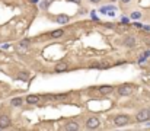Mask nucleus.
<instances>
[{
  "label": "nucleus",
  "instance_id": "9d476101",
  "mask_svg": "<svg viewBox=\"0 0 150 131\" xmlns=\"http://www.w3.org/2000/svg\"><path fill=\"white\" fill-rule=\"evenodd\" d=\"M69 70V66L66 63H58L55 64V72L57 73H63V72H67Z\"/></svg>",
  "mask_w": 150,
  "mask_h": 131
},
{
  "label": "nucleus",
  "instance_id": "5701e85b",
  "mask_svg": "<svg viewBox=\"0 0 150 131\" xmlns=\"http://www.w3.org/2000/svg\"><path fill=\"white\" fill-rule=\"evenodd\" d=\"M89 2H92V3H99L101 0H89Z\"/></svg>",
  "mask_w": 150,
  "mask_h": 131
},
{
  "label": "nucleus",
  "instance_id": "6e6552de",
  "mask_svg": "<svg viewBox=\"0 0 150 131\" xmlns=\"http://www.w3.org/2000/svg\"><path fill=\"white\" fill-rule=\"evenodd\" d=\"M10 125V118L7 115H0V128H7Z\"/></svg>",
  "mask_w": 150,
  "mask_h": 131
},
{
  "label": "nucleus",
  "instance_id": "2eb2a0df",
  "mask_svg": "<svg viewBox=\"0 0 150 131\" xmlns=\"http://www.w3.org/2000/svg\"><path fill=\"white\" fill-rule=\"evenodd\" d=\"M50 2H51V0H42V2L39 3V7H41V9H48Z\"/></svg>",
  "mask_w": 150,
  "mask_h": 131
},
{
  "label": "nucleus",
  "instance_id": "aec40b11",
  "mask_svg": "<svg viewBox=\"0 0 150 131\" xmlns=\"http://www.w3.org/2000/svg\"><path fill=\"white\" fill-rule=\"evenodd\" d=\"M130 2H131V0H121L122 5H127V3H130Z\"/></svg>",
  "mask_w": 150,
  "mask_h": 131
},
{
  "label": "nucleus",
  "instance_id": "7ed1b4c3",
  "mask_svg": "<svg viewBox=\"0 0 150 131\" xmlns=\"http://www.w3.org/2000/svg\"><path fill=\"white\" fill-rule=\"evenodd\" d=\"M101 125V121L98 117H91L86 120V124H84V127H86L88 130H96L98 127Z\"/></svg>",
  "mask_w": 150,
  "mask_h": 131
},
{
  "label": "nucleus",
  "instance_id": "393cba45",
  "mask_svg": "<svg viewBox=\"0 0 150 131\" xmlns=\"http://www.w3.org/2000/svg\"><path fill=\"white\" fill-rule=\"evenodd\" d=\"M149 111H150V109H149Z\"/></svg>",
  "mask_w": 150,
  "mask_h": 131
},
{
  "label": "nucleus",
  "instance_id": "f3484780",
  "mask_svg": "<svg viewBox=\"0 0 150 131\" xmlns=\"http://www.w3.org/2000/svg\"><path fill=\"white\" fill-rule=\"evenodd\" d=\"M19 79L26 80V79H28V74H26V73H19Z\"/></svg>",
  "mask_w": 150,
  "mask_h": 131
},
{
  "label": "nucleus",
  "instance_id": "1a4fd4ad",
  "mask_svg": "<svg viewBox=\"0 0 150 131\" xmlns=\"http://www.w3.org/2000/svg\"><path fill=\"white\" fill-rule=\"evenodd\" d=\"M98 90H99L102 95H108V93H111V92L114 90V87L109 86V84H103V86H99V87H98Z\"/></svg>",
  "mask_w": 150,
  "mask_h": 131
},
{
  "label": "nucleus",
  "instance_id": "0eeeda50",
  "mask_svg": "<svg viewBox=\"0 0 150 131\" xmlns=\"http://www.w3.org/2000/svg\"><path fill=\"white\" fill-rule=\"evenodd\" d=\"M64 130H67V131H79L80 130V125H79V122L70 121V122H67L66 125H64Z\"/></svg>",
  "mask_w": 150,
  "mask_h": 131
},
{
  "label": "nucleus",
  "instance_id": "f8f14e48",
  "mask_svg": "<svg viewBox=\"0 0 150 131\" xmlns=\"http://www.w3.org/2000/svg\"><path fill=\"white\" fill-rule=\"evenodd\" d=\"M39 99H41V98H39L38 95H28V96H26V102H28V103H38Z\"/></svg>",
  "mask_w": 150,
  "mask_h": 131
},
{
  "label": "nucleus",
  "instance_id": "b1692460",
  "mask_svg": "<svg viewBox=\"0 0 150 131\" xmlns=\"http://www.w3.org/2000/svg\"><path fill=\"white\" fill-rule=\"evenodd\" d=\"M112 2H115V0H112Z\"/></svg>",
  "mask_w": 150,
  "mask_h": 131
},
{
  "label": "nucleus",
  "instance_id": "4468645a",
  "mask_svg": "<svg viewBox=\"0 0 150 131\" xmlns=\"http://www.w3.org/2000/svg\"><path fill=\"white\" fill-rule=\"evenodd\" d=\"M63 34H64V32H63L61 29H57V31H53V32H51V36H53V38H60Z\"/></svg>",
  "mask_w": 150,
  "mask_h": 131
},
{
  "label": "nucleus",
  "instance_id": "a211bd4d",
  "mask_svg": "<svg viewBox=\"0 0 150 131\" xmlns=\"http://www.w3.org/2000/svg\"><path fill=\"white\" fill-rule=\"evenodd\" d=\"M121 22H122V24H128V22H130V19H128V18H122Z\"/></svg>",
  "mask_w": 150,
  "mask_h": 131
},
{
  "label": "nucleus",
  "instance_id": "6ab92c4d",
  "mask_svg": "<svg viewBox=\"0 0 150 131\" xmlns=\"http://www.w3.org/2000/svg\"><path fill=\"white\" fill-rule=\"evenodd\" d=\"M143 55H144V58H149V57H150V50H149V51H144Z\"/></svg>",
  "mask_w": 150,
  "mask_h": 131
},
{
  "label": "nucleus",
  "instance_id": "9b49d317",
  "mask_svg": "<svg viewBox=\"0 0 150 131\" xmlns=\"http://www.w3.org/2000/svg\"><path fill=\"white\" fill-rule=\"evenodd\" d=\"M29 45H31L29 39H22V41L19 42V45H18V50H19V51H24V50H25V48H28Z\"/></svg>",
  "mask_w": 150,
  "mask_h": 131
},
{
  "label": "nucleus",
  "instance_id": "f257e3e1",
  "mask_svg": "<svg viewBox=\"0 0 150 131\" xmlns=\"http://www.w3.org/2000/svg\"><path fill=\"white\" fill-rule=\"evenodd\" d=\"M117 92L120 96H130L133 92H134V86L131 83H125V84H121L117 87Z\"/></svg>",
  "mask_w": 150,
  "mask_h": 131
},
{
  "label": "nucleus",
  "instance_id": "4be33fe9",
  "mask_svg": "<svg viewBox=\"0 0 150 131\" xmlns=\"http://www.w3.org/2000/svg\"><path fill=\"white\" fill-rule=\"evenodd\" d=\"M144 28V31H150V25H146V26H143Z\"/></svg>",
  "mask_w": 150,
  "mask_h": 131
},
{
  "label": "nucleus",
  "instance_id": "f03ea898",
  "mask_svg": "<svg viewBox=\"0 0 150 131\" xmlns=\"http://www.w3.org/2000/svg\"><path fill=\"white\" fill-rule=\"evenodd\" d=\"M128 122H130V117L128 115H124V114H120L114 118V124L117 127H125Z\"/></svg>",
  "mask_w": 150,
  "mask_h": 131
},
{
  "label": "nucleus",
  "instance_id": "412c9836",
  "mask_svg": "<svg viewBox=\"0 0 150 131\" xmlns=\"http://www.w3.org/2000/svg\"><path fill=\"white\" fill-rule=\"evenodd\" d=\"M69 2H74V3H77V5H80V3H82V0H69Z\"/></svg>",
  "mask_w": 150,
  "mask_h": 131
},
{
  "label": "nucleus",
  "instance_id": "dca6fc26",
  "mask_svg": "<svg viewBox=\"0 0 150 131\" xmlns=\"http://www.w3.org/2000/svg\"><path fill=\"white\" fill-rule=\"evenodd\" d=\"M141 18V13L140 12H133L131 13V19H140Z\"/></svg>",
  "mask_w": 150,
  "mask_h": 131
},
{
  "label": "nucleus",
  "instance_id": "20e7f679",
  "mask_svg": "<svg viewBox=\"0 0 150 131\" xmlns=\"http://www.w3.org/2000/svg\"><path fill=\"white\" fill-rule=\"evenodd\" d=\"M136 120H137L139 122H144V121L150 120V111H149V109H141V111L137 112Z\"/></svg>",
  "mask_w": 150,
  "mask_h": 131
},
{
  "label": "nucleus",
  "instance_id": "39448f33",
  "mask_svg": "<svg viewBox=\"0 0 150 131\" xmlns=\"http://www.w3.org/2000/svg\"><path fill=\"white\" fill-rule=\"evenodd\" d=\"M136 44H137V38L133 36V35H127V36L124 38V45L128 47V48L136 47Z\"/></svg>",
  "mask_w": 150,
  "mask_h": 131
},
{
  "label": "nucleus",
  "instance_id": "423d86ee",
  "mask_svg": "<svg viewBox=\"0 0 150 131\" xmlns=\"http://www.w3.org/2000/svg\"><path fill=\"white\" fill-rule=\"evenodd\" d=\"M55 22H57V24H60V25H66V24H69V22H70V16L61 13V15L55 16Z\"/></svg>",
  "mask_w": 150,
  "mask_h": 131
},
{
  "label": "nucleus",
  "instance_id": "ddd939ff",
  "mask_svg": "<svg viewBox=\"0 0 150 131\" xmlns=\"http://www.w3.org/2000/svg\"><path fill=\"white\" fill-rule=\"evenodd\" d=\"M10 103H12V106H22L24 98H13V99L10 101Z\"/></svg>",
  "mask_w": 150,
  "mask_h": 131
}]
</instances>
